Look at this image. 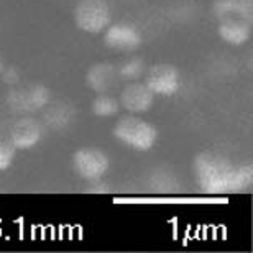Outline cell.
I'll list each match as a JSON object with an SVG mask.
<instances>
[{
  "label": "cell",
  "mask_w": 253,
  "mask_h": 253,
  "mask_svg": "<svg viewBox=\"0 0 253 253\" xmlns=\"http://www.w3.org/2000/svg\"><path fill=\"white\" fill-rule=\"evenodd\" d=\"M196 178L202 191L211 194L240 191L252 183V168H234L217 155H199L196 158Z\"/></svg>",
  "instance_id": "obj_1"
},
{
  "label": "cell",
  "mask_w": 253,
  "mask_h": 253,
  "mask_svg": "<svg viewBox=\"0 0 253 253\" xmlns=\"http://www.w3.org/2000/svg\"><path fill=\"white\" fill-rule=\"evenodd\" d=\"M114 135L124 145L136 151H146L155 145L156 128L138 117H124L114 126Z\"/></svg>",
  "instance_id": "obj_2"
},
{
  "label": "cell",
  "mask_w": 253,
  "mask_h": 253,
  "mask_svg": "<svg viewBox=\"0 0 253 253\" xmlns=\"http://www.w3.org/2000/svg\"><path fill=\"white\" fill-rule=\"evenodd\" d=\"M76 23L87 33H99L110 25V10L104 0H81L74 12Z\"/></svg>",
  "instance_id": "obj_3"
},
{
  "label": "cell",
  "mask_w": 253,
  "mask_h": 253,
  "mask_svg": "<svg viewBox=\"0 0 253 253\" xmlns=\"http://www.w3.org/2000/svg\"><path fill=\"white\" fill-rule=\"evenodd\" d=\"M73 163L76 173L87 181L102 178L109 169V158L105 153L95 148H83L76 151Z\"/></svg>",
  "instance_id": "obj_4"
},
{
  "label": "cell",
  "mask_w": 253,
  "mask_h": 253,
  "mask_svg": "<svg viewBox=\"0 0 253 253\" xmlns=\"http://www.w3.org/2000/svg\"><path fill=\"white\" fill-rule=\"evenodd\" d=\"M146 85L153 90V94L173 95L179 87V73L169 64H155L148 71Z\"/></svg>",
  "instance_id": "obj_5"
},
{
  "label": "cell",
  "mask_w": 253,
  "mask_h": 253,
  "mask_svg": "<svg viewBox=\"0 0 253 253\" xmlns=\"http://www.w3.org/2000/svg\"><path fill=\"white\" fill-rule=\"evenodd\" d=\"M49 100V92L43 85H27L22 89H15L8 97L10 105L15 110H22V112H30V110H38L43 105H46Z\"/></svg>",
  "instance_id": "obj_6"
},
{
  "label": "cell",
  "mask_w": 253,
  "mask_h": 253,
  "mask_svg": "<svg viewBox=\"0 0 253 253\" xmlns=\"http://www.w3.org/2000/svg\"><path fill=\"white\" fill-rule=\"evenodd\" d=\"M104 42L115 51H131L140 46L141 35L138 30L128 23H117L110 25L107 28Z\"/></svg>",
  "instance_id": "obj_7"
},
{
  "label": "cell",
  "mask_w": 253,
  "mask_h": 253,
  "mask_svg": "<svg viewBox=\"0 0 253 253\" xmlns=\"http://www.w3.org/2000/svg\"><path fill=\"white\" fill-rule=\"evenodd\" d=\"M155 100V94L146 84H130L126 85L120 97L122 105L133 114L146 112L151 109Z\"/></svg>",
  "instance_id": "obj_8"
},
{
  "label": "cell",
  "mask_w": 253,
  "mask_h": 253,
  "mask_svg": "<svg viewBox=\"0 0 253 253\" xmlns=\"http://www.w3.org/2000/svg\"><path fill=\"white\" fill-rule=\"evenodd\" d=\"M40 138H42V126L33 119H20L10 131V141L18 150L32 148L38 143Z\"/></svg>",
  "instance_id": "obj_9"
},
{
  "label": "cell",
  "mask_w": 253,
  "mask_h": 253,
  "mask_svg": "<svg viewBox=\"0 0 253 253\" xmlns=\"http://www.w3.org/2000/svg\"><path fill=\"white\" fill-rule=\"evenodd\" d=\"M219 35L224 42L230 44H244L249 42L252 35V25L250 20L247 18H222Z\"/></svg>",
  "instance_id": "obj_10"
},
{
  "label": "cell",
  "mask_w": 253,
  "mask_h": 253,
  "mask_svg": "<svg viewBox=\"0 0 253 253\" xmlns=\"http://www.w3.org/2000/svg\"><path fill=\"white\" fill-rule=\"evenodd\" d=\"M214 8L220 18L252 20L253 0H217Z\"/></svg>",
  "instance_id": "obj_11"
},
{
  "label": "cell",
  "mask_w": 253,
  "mask_h": 253,
  "mask_svg": "<svg viewBox=\"0 0 253 253\" xmlns=\"http://www.w3.org/2000/svg\"><path fill=\"white\" fill-rule=\"evenodd\" d=\"M114 78H115V71L112 66L107 63H100V64L92 66V68L89 69L87 84L94 90L104 92V90H107L110 85H112Z\"/></svg>",
  "instance_id": "obj_12"
},
{
  "label": "cell",
  "mask_w": 253,
  "mask_h": 253,
  "mask_svg": "<svg viewBox=\"0 0 253 253\" xmlns=\"http://www.w3.org/2000/svg\"><path fill=\"white\" fill-rule=\"evenodd\" d=\"M73 115L74 114H73L71 105L58 104V105H54L51 110H48L46 124H48L49 128H53V130H63L66 125H69Z\"/></svg>",
  "instance_id": "obj_13"
},
{
  "label": "cell",
  "mask_w": 253,
  "mask_h": 253,
  "mask_svg": "<svg viewBox=\"0 0 253 253\" xmlns=\"http://www.w3.org/2000/svg\"><path fill=\"white\" fill-rule=\"evenodd\" d=\"M90 110L97 115V117H112L117 115L120 110V104L117 99L110 97V95H99L92 100Z\"/></svg>",
  "instance_id": "obj_14"
},
{
  "label": "cell",
  "mask_w": 253,
  "mask_h": 253,
  "mask_svg": "<svg viewBox=\"0 0 253 253\" xmlns=\"http://www.w3.org/2000/svg\"><path fill=\"white\" fill-rule=\"evenodd\" d=\"M13 155H15V146L10 140L2 138L0 136V171H5L10 168L13 161Z\"/></svg>",
  "instance_id": "obj_15"
},
{
  "label": "cell",
  "mask_w": 253,
  "mask_h": 253,
  "mask_svg": "<svg viewBox=\"0 0 253 253\" xmlns=\"http://www.w3.org/2000/svg\"><path fill=\"white\" fill-rule=\"evenodd\" d=\"M119 73L124 79H138L143 74V63L141 59H130L122 64Z\"/></svg>",
  "instance_id": "obj_16"
},
{
  "label": "cell",
  "mask_w": 253,
  "mask_h": 253,
  "mask_svg": "<svg viewBox=\"0 0 253 253\" xmlns=\"http://www.w3.org/2000/svg\"><path fill=\"white\" fill-rule=\"evenodd\" d=\"M2 69H3V64H2V61H0V73H2Z\"/></svg>",
  "instance_id": "obj_17"
}]
</instances>
